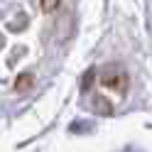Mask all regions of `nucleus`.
Returning a JSON list of instances; mask_svg holds the SVG:
<instances>
[{
    "mask_svg": "<svg viewBox=\"0 0 152 152\" xmlns=\"http://www.w3.org/2000/svg\"><path fill=\"white\" fill-rule=\"evenodd\" d=\"M103 83L110 86V88L123 91V88H125V83H128V76H125V71H123L120 66H110V69L103 71Z\"/></svg>",
    "mask_w": 152,
    "mask_h": 152,
    "instance_id": "1",
    "label": "nucleus"
},
{
    "mask_svg": "<svg viewBox=\"0 0 152 152\" xmlns=\"http://www.w3.org/2000/svg\"><path fill=\"white\" fill-rule=\"evenodd\" d=\"M32 83V76H27V74H22L20 79H17V91H25L27 86Z\"/></svg>",
    "mask_w": 152,
    "mask_h": 152,
    "instance_id": "2",
    "label": "nucleus"
},
{
    "mask_svg": "<svg viewBox=\"0 0 152 152\" xmlns=\"http://www.w3.org/2000/svg\"><path fill=\"white\" fill-rule=\"evenodd\" d=\"M61 0H42V10H47V12H52V10H56V5H59Z\"/></svg>",
    "mask_w": 152,
    "mask_h": 152,
    "instance_id": "3",
    "label": "nucleus"
}]
</instances>
